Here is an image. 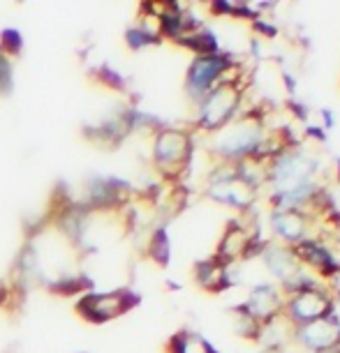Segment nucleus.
<instances>
[{
    "instance_id": "obj_1",
    "label": "nucleus",
    "mask_w": 340,
    "mask_h": 353,
    "mask_svg": "<svg viewBox=\"0 0 340 353\" xmlns=\"http://www.w3.org/2000/svg\"><path fill=\"white\" fill-rule=\"evenodd\" d=\"M248 88H250V72L241 63H236L234 68L227 72L223 81H218L197 102L195 130L211 137L223 130L225 125H229L243 111Z\"/></svg>"
},
{
    "instance_id": "obj_2",
    "label": "nucleus",
    "mask_w": 340,
    "mask_h": 353,
    "mask_svg": "<svg viewBox=\"0 0 340 353\" xmlns=\"http://www.w3.org/2000/svg\"><path fill=\"white\" fill-rule=\"evenodd\" d=\"M269 123H266L264 106H250L241 111L229 125L209 137L206 143V155L213 164L220 162H238L243 157L255 155L262 145Z\"/></svg>"
},
{
    "instance_id": "obj_3",
    "label": "nucleus",
    "mask_w": 340,
    "mask_h": 353,
    "mask_svg": "<svg viewBox=\"0 0 340 353\" xmlns=\"http://www.w3.org/2000/svg\"><path fill=\"white\" fill-rule=\"evenodd\" d=\"M153 166L169 185H183L195 159V130L158 128L153 134Z\"/></svg>"
},
{
    "instance_id": "obj_4",
    "label": "nucleus",
    "mask_w": 340,
    "mask_h": 353,
    "mask_svg": "<svg viewBox=\"0 0 340 353\" xmlns=\"http://www.w3.org/2000/svg\"><path fill=\"white\" fill-rule=\"evenodd\" d=\"M204 196L211 199L213 203L227 205V208L236 210L238 215H243V212H250L255 208L259 192L238 176L234 164L220 162L213 164L209 176H206Z\"/></svg>"
},
{
    "instance_id": "obj_5",
    "label": "nucleus",
    "mask_w": 340,
    "mask_h": 353,
    "mask_svg": "<svg viewBox=\"0 0 340 353\" xmlns=\"http://www.w3.org/2000/svg\"><path fill=\"white\" fill-rule=\"evenodd\" d=\"M250 212H243V215L229 219L225 224L223 236H220L213 259H218L220 263L229 265V268H236L238 263L248 261L252 256H259V252L264 248V241L259 236V226L255 217L250 219Z\"/></svg>"
},
{
    "instance_id": "obj_6",
    "label": "nucleus",
    "mask_w": 340,
    "mask_h": 353,
    "mask_svg": "<svg viewBox=\"0 0 340 353\" xmlns=\"http://www.w3.org/2000/svg\"><path fill=\"white\" fill-rule=\"evenodd\" d=\"M329 314H336V298H333L329 284H322L319 279H312V282L301 286V289L285 293L283 316L294 328Z\"/></svg>"
},
{
    "instance_id": "obj_7",
    "label": "nucleus",
    "mask_w": 340,
    "mask_h": 353,
    "mask_svg": "<svg viewBox=\"0 0 340 353\" xmlns=\"http://www.w3.org/2000/svg\"><path fill=\"white\" fill-rule=\"evenodd\" d=\"M259 259H262V263L266 265V270L278 279V286L283 289V293L296 291L308 282H312V279H317L296 261L292 248L273 241V238L271 241H264V248H262V252H259Z\"/></svg>"
},
{
    "instance_id": "obj_8",
    "label": "nucleus",
    "mask_w": 340,
    "mask_h": 353,
    "mask_svg": "<svg viewBox=\"0 0 340 353\" xmlns=\"http://www.w3.org/2000/svg\"><path fill=\"white\" fill-rule=\"evenodd\" d=\"M333 238L336 236L322 233V236H312V238H305L301 243L292 245V252H294L296 261L301 263L312 277H319V279H324V282L336 279L340 275V254H338L336 245H333Z\"/></svg>"
},
{
    "instance_id": "obj_9",
    "label": "nucleus",
    "mask_w": 340,
    "mask_h": 353,
    "mask_svg": "<svg viewBox=\"0 0 340 353\" xmlns=\"http://www.w3.org/2000/svg\"><path fill=\"white\" fill-rule=\"evenodd\" d=\"M238 61L229 51L209 53V56H195L185 74V92L192 102H199L218 81H223L227 72L234 68Z\"/></svg>"
},
{
    "instance_id": "obj_10",
    "label": "nucleus",
    "mask_w": 340,
    "mask_h": 353,
    "mask_svg": "<svg viewBox=\"0 0 340 353\" xmlns=\"http://www.w3.org/2000/svg\"><path fill=\"white\" fill-rule=\"evenodd\" d=\"M269 224H271L273 241L287 245V248L305 241V238L322 236V233H326L324 224L319 222L317 215H312V212H308V210H299V208L269 210Z\"/></svg>"
},
{
    "instance_id": "obj_11",
    "label": "nucleus",
    "mask_w": 340,
    "mask_h": 353,
    "mask_svg": "<svg viewBox=\"0 0 340 353\" xmlns=\"http://www.w3.org/2000/svg\"><path fill=\"white\" fill-rule=\"evenodd\" d=\"M139 303V298L132 291H109V293H84L77 303L79 314L88 319L91 323H104L111 319L130 312Z\"/></svg>"
},
{
    "instance_id": "obj_12",
    "label": "nucleus",
    "mask_w": 340,
    "mask_h": 353,
    "mask_svg": "<svg viewBox=\"0 0 340 353\" xmlns=\"http://www.w3.org/2000/svg\"><path fill=\"white\" fill-rule=\"evenodd\" d=\"M292 346H299L303 353H317L340 346V319L338 314H329L317 321L296 325L292 335Z\"/></svg>"
},
{
    "instance_id": "obj_13",
    "label": "nucleus",
    "mask_w": 340,
    "mask_h": 353,
    "mask_svg": "<svg viewBox=\"0 0 340 353\" xmlns=\"http://www.w3.org/2000/svg\"><path fill=\"white\" fill-rule=\"evenodd\" d=\"M238 307H241L250 319H255L262 328H266L271 321H276V319L283 316L285 293L278 284H269V282L257 284V286H252L248 298H245Z\"/></svg>"
},
{
    "instance_id": "obj_14",
    "label": "nucleus",
    "mask_w": 340,
    "mask_h": 353,
    "mask_svg": "<svg viewBox=\"0 0 340 353\" xmlns=\"http://www.w3.org/2000/svg\"><path fill=\"white\" fill-rule=\"evenodd\" d=\"M195 282L206 293H225L232 286H236V277L232 275V268L220 263L218 259H204L195 265Z\"/></svg>"
},
{
    "instance_id": "obj_15",
    "label": "nucleus",
    "mask_w": 340,
    "mask_h": 353,
    "mask_svg": "<svg viewBox=\"0 0 340 353\" xmlns=\"http://www.w3.org/2000/svg\"><path fill=\"white\" fill-rule=\"evenodd\" d=\"M167 353H218L204 335L195 330H178L167 342Z\"/></svg>"
},
{
    "instance_id": "obj_16",
    "label": "nucleus",
    "mask_w": 340,
    "mask_h": 353,
    "mask_svg": "<svg viewBox=\"0 0 340 353\" xmlns=\"http://www.w3.org/2000/svg\"><path fill=\"white\" fill-rule=\"evenodd\" d=\"M232 319H234V332L243 342H250V344H259L262 342V332L264 328L259 325L255 319H250L245 312L238 307H232Z\"/></svg>"
},
{
    "instance_id": "obj_17",
    "label": "nucleus",
    "mask_w": 340,
    "mask_h": 353,
    "mask_svg": "<svg viewBox=\"0 0 340 353\" xmlns=\"http://www.w3.org/2000/svg\"><path fill=\"white\" fill-rule=\"evenodd\" d=\"M146 252L155 263L164 265L169 261V238H167L164 226H155L149 236V245H146Z\"/></svg>"
},
{
    "instance_id": "obj_18",
    "label": "nucleus",
    "mask_w": 340,
    "mask_h": 353,
    "mask_svg": "<svg viewBox=\"0 0 340 353\" xmlns=\"http://www.w3.org/2000/svg\"><path fill=\"white\" fill-rule=\"evenodd\" d=\"M0 51L5 56H15V53L21 51V35L17 30H5L3 37H0Z\"/></svg>"
},
{
    "instance_id": "obj_19",
    "label": "nucleus",
    "mask_w": 340,
    "mask_h": 353,
    "mask_svg": "<svg viewBox=\"0 0 340 353\" xmlns=\"http://www.w3.org/2000/svg\"><path fill=\"white\" fill-rule=\"evenodd\" d=\"M12 90V65L10 58L0 51V92H10Z\"/></svg>"
},
{
    "instance_id": "obj_20",
    "label": "nucleus",
    "mask_w": 340,
    "mask_h": 353,
    "mask_svg": "<svg viewBox=\"0 0 340 353\" xmlns=\"http://www.w3.org/2000/svg\"><path fill=\"white\" fill-rule=\"evenodd\" d=\"M257 353H285V349H276V346H262Z\"/></svg>"
},
{
    "instance_id": "obj_21",
    "label": "nucleus",
    "mask_w": 340,
    "mask_h": 353,
    "mask_svg": "<svg viewBox=\"0 0 340 353\" xmlns=\"http://www.w3.org/2000/svg\"><path fill=\"white\" fill-rule=\"evenodd\" d=\"M317 353H340V346H336V349H326V351H317Z\"/></svg>"
},
{
    "instance_id": "obj_22",
    "label": "nucleus",
    "mask_w": 340,
    "mask_h": 353,
    "mask_svg": "<svg viewBox=\"0 0 340 353\" xmlns=\"http://www.w3.org/2000/svg\"><path fill=\"white\" fill-rule=\"evenodd\" d=\"M336 171H338V178H340V157L336 159Z\"/></svg>"
}]
</instances>
